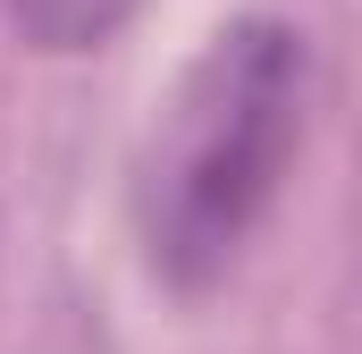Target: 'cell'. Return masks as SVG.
Returning a JSON list of instances; mask_svg holds the SVG:
<instances>
[{"instance_id":"1","label":"cell","mask_w":362,"mask_h":354,"mask_svg":"<svg viewBox=\"0 0 362 354\" xmlns=\"http://www.w3.org/2000/svg\"><path fill=\"white\" fill-rule=\"evenodd\" d=\"M312 51L278 17H236L160 101L135 161L144 262L169 287H211L270 219L278 185L303 152Z\"/></svg>"},{"instance_id":"2","label":"cell","mask_w":362,"mask_h":354,"mask_svg":"<svg viewBox=\"0 0 362 354\" xmlns=\"http://www.w3.org/2000/svg\"><path fill=\"white\" fill-rule=\"evenodd\" d=\"M144 0H8V25L34 42V51H93L110 42Z\"/></svg>"}]
</instances>
